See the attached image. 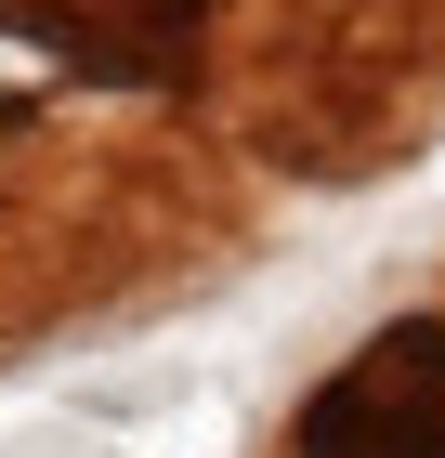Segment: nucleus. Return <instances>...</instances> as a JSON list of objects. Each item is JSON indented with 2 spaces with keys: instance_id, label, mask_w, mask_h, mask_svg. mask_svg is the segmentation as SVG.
<instances>
[{
  "instance_id": "obj_1",
  "label": "nucleus",
  "mask_w": 445,
  "mask_h": 458,
  "mask_svg": "<svg viewBox=\"0 0 445 458\" xmlns=\"http://www.w3.org/2000/svg\"><path fill=\"white\" fill-rule=\"evenodd\" d=\"M288 458H445V315L380 327L341 380H314Z\"/></svg>"
}]
</instances>
